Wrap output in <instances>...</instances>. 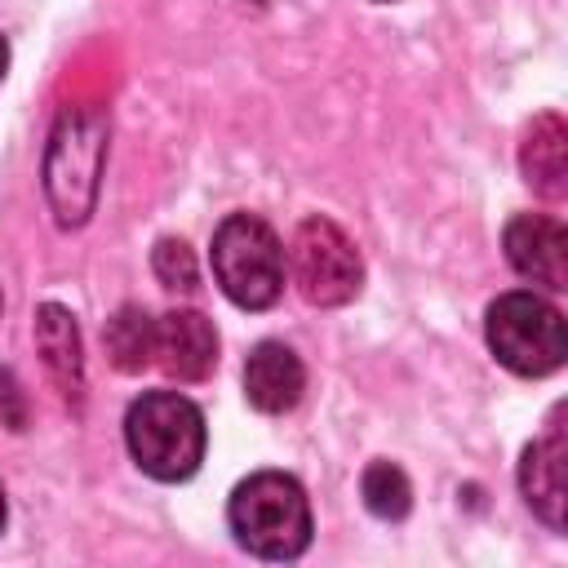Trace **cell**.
<instances>
[{"label": "cell", "mask_w": 568, "mask_h": 568, "mask_svg": "<svg viewBox=\"0 0 568 568\" xmlns=\"http://www.w3.org/2000/svg\"><path fill=\"white\" fill-rule=\"evenodd\" d=\"M235 541L257 559H297L311 546L306 488L284 470H257L235 484L226 501Z\"/></svg>", "instance_id": "1"}, {"label": "cell", "mask_w": 568, "mask_h": 568, "mask_svg": "<svg viewBox=\"0 0 568 568\" xmlns=\"http://www.w3.org/2000/svg\"><path fill=\"white\" fill-rule=\"evenodd\" d=\"M124 444L151 479L160 484L191 479L209 444L204 413L178 390H146L124 413Z\"/></svg>", "instance_id": "2"}, {"label": "cell", "mask_w": 568, "mask_h": 568, "mask_svg": "<svg viewBox=\"0 0 568 568\" xmlns=\"http://www.w3.org/2000/svg\"><path fill=\"white\" fill-rule=\"evenodd\" d=\"M213 275L217 288L244 306V311H266L284 293V248L280 235L257 217V213H231L213 231Z\"/></svg>", "instance_id": "3"}, {"label": "cell", "mask_w": 568, "mask_h": 568, "mask_svg": "<svg viewBox=\"0 0 568 568\" xmlns=\"http://www.w3.org/2000/svg\"><path fill=\"white\" fill-rule=\"evenodd\" d=\"M106 155V124L98 111L67 106L49 138L44 155V195L53 204L58 226H80L98 200V173Z\"/></svg>", "instance_id": "4"}, {"label": "cell", "mask_w": 568, "mask_h": 568, "mask_svg": "<svg viewBox=\"0 0 568 568\" xmlns=\"http://www.w3.org/2000/svg\"><path fill=\"white\" fill-rule=\"evenodd\" d=\"M488 351L497 355V364H506L519 377H546L564 364L568 355V337H564V315L537 297V293H501L488 306Z\"/></svg>", "instance_id": "5"}, {"label": "cell", "mask_w": 568, "mask_h": 568, "mask_svg": "<svg viewBox=\"0 0 568 568\" xmlns=\"http://www.w3.org/2000/svg\"><path fill=\"white\" fill-rule=\"evenodd\" d=\"M293 284L311 306H342L364 284V262L351 235L328 217H306L288 248Z\"/></svg>", "instance_id": "6"}, {"label": "cell", "mask_w": 568, "mask_h": 568, "mask_svg": "<svg viewBox=\"0 0 568 568\" xmlns=\"http://www.w3.org/2000/svg\"><path fill=\"white\" fill-rule=\"evenodd\" d=\"M501 244H506V262L524 280H532V284H541L550 293L568 288V231L555 217H546V213H515L506 222Z\"/></svg>", "instance_id": "7"}, {"label": "cell", "mask_w": 568, "mask_h": 568, "mask_svg": "<svg viewBox=\"0 0 568 568\" xmlns=\"http://www.w3.org/2000/svg\"><path fill=\"white\" fill-rule=\"evenodd\" d=\"M160 373L178 382H204L217 364V333L200 311H164L155 320V359Z\"/></svg>", "instance_id": "8"}, {"label": "cell", "mask_w": 568, "mask_h": 568, "mask_svg": "<svg viewBox=\"0 0 568 568\" xmlns=\"http://www.w3.org/2000/svg\"><path fill=\"white\" fill-rule=\"evenodd\" d=\"M519 493L528 501V510L550 528L564 532V506H568V466H564V430H559V413L550 422L546 439H532L519 457Z\"/></svg>", "instance_id": "9"}, {"label": "cell", "mask_w": 568, "mask_h": 568, "mask_svg": "<svg viewBox=\"0 0 568 568\" xmlns=\"http://www.w3.org/2000/svg\"><path fill=\"white\" fill-rule=\"evenodd\" d=\"M306 390V368L293 346L257 342L244 359V399L257 413H288Z\"/></svg>", "instance_id": "10"}, {"label": "cell", "mask_w": 568, "mask_h": 568, "mask_svg": "<svg viewBox=\"0 0 568 568\" xmlns=\"http://www.w3.org/2000/svg\"><path fill=\"white\" fill-rule=\"evenodd\" d=\"M36 351L58 386V395L80 408L84 399V355H80V328H75V315L58 302H44L36 311Z\"/></svg>", "instance_id": "11"}, {"label": "cell", "mask_w": 568, "mask_h": 568, "mask_svg": "<svg viewBox=\"0 0 568 568\" xmlns=\"http://www.w3.org/2000/svg\"><path fill=\"white\" fill-rule=\"evenodd\" d=\"M519 169L524 182L546 195V200H564L568 195V129L555 111H541L519 142Z\"/></svg>", "instance_id": "12"}, {"label": "cell", "mask_w": 568, "mask_h": 568, "mask_svg": "<svg viewBox=\"0 0 568 568\" xmlns=\"http://www.w3.org/2000/svg\"><path fill=\"white\" fill-rule=\"evenodd\" d=\"M106 355L120 373H142L155 359V320L142 306H120L102 328Z\"/></svg>", "instance_id": "13"}, {"label": "cell", "mask_w": 568, "mask_h": 568, "mask_svg": "<svg viewBox=\"0 0 568 568\" xmlns=\"http://www.w3.org/2000/svg\"><path fill=\"white\" fill-rule=\"evenodd\" d=\"M359 493H364V506L377 519H404L408 506H413L408 475L395 462H368L364 466V479H359Z\"/></svg>", "instance_id": "14"}, {"label": "cell", "mask_w": 568, "mask_h": 568, "mask_svg": "<svg viewBox=\"0 0 568 568\" xmlns=\"http://www.w3.org/2000/svg\"><path fill=\"white\" fill-rule=\"evenodd\" d=\"M151 271H155V280H160L164 288H173V293H195V257H191V248H186L182 240L164 235V240L155 244V253H151Z\"/></svg>", "instance_id": "15"}, {"label": "cell", "mask_w": 568, "mask_h": 568, "mask_svg": "<svg viewBox=\"0 0 568 568\" xmlns=\"http://www.w3.org/2000/svg\"><path fill=\"white\" fill-rule=\"evenodd\" d=\"M0 426H9V430L27 426V390L13 377V368H0Z\"/></svg>", "instance_id": "16"}, {"label": "cell", "mask_w": 568, "mask_h": 568, "mask_svg": "<svg viewBox=\"0 0 568 568\" xmlns=\"http://www.w3.org/2000/svg\"><path fill=\"white\" fill-rule=\"evenodd\" d=\"M9 71V44H4V36H0V75Z\"/></svg>", "instance_id": "17"}, {"label": "cell", "mask_w": 568, "mask_h": 568, "mask_svg": "<svg viewBox=\"0 0 568 568\" xmlns=\"http://www.w3.org/2000/svg\"><path fill=\"white\" fill-rule=\"evenodd\" d=\"M0 528H4V488H0Z\"/></svg>", "instance_id": "18"}]
</instances>
